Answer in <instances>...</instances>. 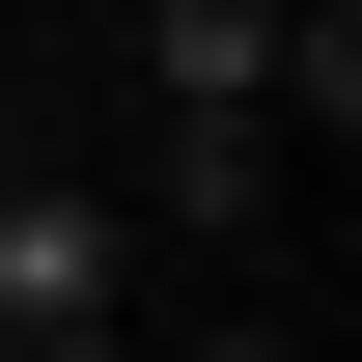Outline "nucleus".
I'll return each mask as SVG.
<instances>
[{
  "label": "nucleus",
  "instance_id": "nucleus-1",
  "mask_svg": "<svg viewBox=\"0 0 362 362\" xmlns=\"http://www.w3.org/2000/svg\"><path fill=\"white\" fill-rule=\"evenodd\" d=\"M56 307H139V195H84V168H0V334H56Z\"/></svg>",
  "mask_w": 362,
  "mask_h": 362
},
{
  "label": "nucleus",
  "instance_id": "nucleus-2",
  "mask_svg": "<svg viewBox=\"0 0 362 362\" xmlns=\"http://www.w3.org/2000/svg\"><path fill=\"white\" fill-rule=\"evenodd\" d=\"M139 112H307V0H139Z\"/></svg>",
  "mask_w": 362,
  "mask_h": 362
},
{
  "label": "nucleus",
  "instance_id": "nucleus-3",
  "mask_svg": "<svg viewBox=\"0 0 362 362\" xmlns=\"http://www.w3.org/2000/svg\"><path fill=\"white\" fill-rule=\"evenodd\" d=\"M139 223L251 251V223H279V112H168V168H139Z\"/></svg>",
  "mask_w": 362,
  "mask_h": 362
},
{
  "label": "nucleus",
  "instance_id": "nucleus-4",
  "mask_svg": "<svg viewBox=\"0 0 362 362\" xmlns=\"http://www.w3.org/2000/svg\"><path fill=\"white\" fill-rule=\"evenodd\" d=\"M0 362H139V334H112V307H56V334H0Z\"/></svg>",
  "mask_w": 362,
  "mask_h": 362
},
{
  "label": "nucleus",
  "instance_id": "nucleus-5",
  "mask_svg": "<svg viewBox=\"0 0 362 362\" xmlns=\"http://www.w3.org/2000/svg\"><path fill=\"white\" fill-rule=\"evenodd\" d=\"M195 362H307V334H279V307H223V334H195Z\"/></svg>",
  "mask_w": 362,
  "mask_h": 362
},
{
  "label": "nucleus",
  "instance_id": "nucleus-6",
  "mask_svg": "<svg viewBox=\"0 0 362 362\" xmlns=\"http://www.w3.org/2000/svg\"><path fill=\"white\" fill-rule=\"evenodd\" d=\"M0 168H28V112H0Z\"/></svg>",
  "mask_w": 362,
  "mask_h": 362
}]
</instances>
